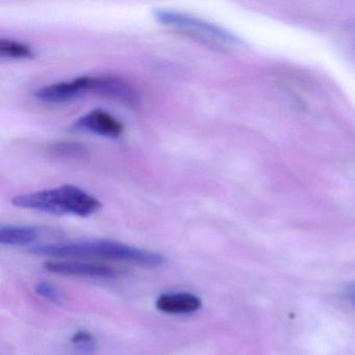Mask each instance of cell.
<instances>
[{"label": "cell", "instance_id": "obj_6", "mask_svg": "<svg viewBox=\"0 0 355 355\" xmlns=\"http://www.w3.org/2000/svg\"><path fill=\"white\" fill-rule=\"evenodd\" d=\"M90 92V76H80L68 82L55 83L35 91L37 99L49 103H62L73 101Z\"/></svg>", "mask_w": 355, "mask_h": 355}, {"label": "cell", "instance_id": "obj_9", "mask_svg": "<svg viewBox=\"0 0 355 355\" xmlns=\"http://www.w3.org/2000/svg\"><path fill=\"white\" fill-rule=\"evenodd\" d=\"M38 228L34 226L3 225L0 227V244L3 246H26L39 236Z\"/></svg>", "mask_w": 355, "mask_h": 355}, {"label": "cell", "instance_id": "obj_10", "mask_svg": "<svg viewBox=\"0 0 355 355\" xmlns=\"http://www.w3.org/2000/svg\"><path fill=\"white\" fill-rule=\"evenodd\" d=\"M0 55L10 59H34L35 51L30 45L11 39L0 40Z\"/></svg>", "mask_w": 355, "mask_h": 355}, {"label": "cell", "instance_id": "obj_11", "mask_svg": "<svg viewBox=\"0 0 355 355\" xmlns=\"http://www.w3.org/2000/svg\"><path fill=\"white\" fill-rule=\"evenodd\" d=\"M35 290H36L39 296L49 299V301H53V302H59L60 299H61L59 292L47 282H40V284H37Z\"/></svg>", "mask_w": 355, "mask_h": 355}, {"label": "cell", "instance_id": "obj_13", "mask_svg": "<svg viewBox=\"0 0 355 355\" xmlns=\"http://www.w3.org/2000/svg\"><path fill=\"white\" fill-rule=\"evenodd\" d=\"M348 298L355 305V282L349 288Z\"/></svg>", "mask_w": 355, "mask_h": 355}, {"label": "cell", "instance_id": "obj_7", "mask_svg": "<svg viewBox=\"0 0 355 355\" xmlns=\"http://www.w3.org/2000/svg\"><path fill=\"white\" fill-rule=\"evenodd\" d=\"M44 268L51 273L76 277L113 278L119 274L117 270L107 266L80 261H47Z\"/></svg>", "mask_w": 355, "mask_h": 355}, {"label": "cell", "instance_id": "obj_8", "mask_svg": "<svg viewBox=\"0 0 355 355\" xmlns=\"http://www.w3.org/2000/svg\"><path fill=\"white\" fill-rule=\"evenodd\" d=\"M201 299L191 293H168L157 299L155 306L168 315H188L201 309Z\"/></svg>", "mask_w": 355, "mask_h": 355}, {"label": "cell", "instance_id": "obj_3", "mask_svg": "<svg viewBox=\"0 0 355 355\" xmlns=\"http://www.w3.org/2000/svg\"><path fill=\"white\" fill-rule=\"evenodd\" d=\"M153 14L155 19L163 26L192 33L193 35L216 44L230 47L239 46L241 44L240 39L232 33L202 18L166 9H155Z\"/></svg>", "mask_w": 355, "mask_h": 355}, {"label": "cell", "instance_id": "obj_12", "mask_svg": "<svg viewBox=\"0 0 355 355\" xmlns=\"http://www.w3.org/2000/svg\"><path fill=\"white\" fill-rule=\"evenodd\" d=\"M93 338L92 334L88 331H78L72 336L71 342L73 343L74 345H78L80 347H90L91 344H93Z\"/></svg>", "mask_w": 355, "mask_h": 355}, {"label": "cell", "instance_id": "obj_1", "mask_svg": "<svg viewBox=\"0 0 355 355\" xmlns=\"http://www.w3.org/2000/svg\"><path fill=\"white\" fill-rule=\"evenodd\" d=\"M33 254L53 257H78L124 261L145 267H159L166 259L159 253L110 240H85L61 244L41 245L31 249Z\"/></svg>", "mask_w": 355, "mask_h": 355}, {"label": "cell", "instance_id": "obj_5", "mask_svg": "<svg viewBox=\"0 0 355 355\" xmlns=\"http://www.w3.org/2000/svg\"><path fill=\"white\" fill-rule=\"evenodd\" d=\"M72 128L110 139L119 138L124 132V124L115 116L101 109L93 110L82 116Z\"/></svg>", "mask_w": 355, "mask_h": 355}, {"label": "cell", "instance_id": "obj_4", "mask_svg": "<svg viewBox=\"0 0 355 355\" xmlns=\"http://www.w3.org/2000/svg\"><path fill=\"white\" fill-rule=\"evenodd\" d=\"M90 92L121 101L132 107H139L140 96L130 83L113 76H90Z\"/></svg>", "mask_w": 355, "mask_h": 355}, {"label": "cell", "instance_id": "obj_2", "mask_svg": "<svg viewBox=\"0 0 355 355\" xmlns=\"http://www.w3.org/2000/svg\"><path fill=\"white\" fill-rule=\"evenodd\" d=\"M12 203L15 207L41 213L78 217L94 215L103 207L96 197L72 184H64L58 188L19 195L12 199Z\"/></svg>", "mask_w": 355, "mask_h": 355}]
</instances>
